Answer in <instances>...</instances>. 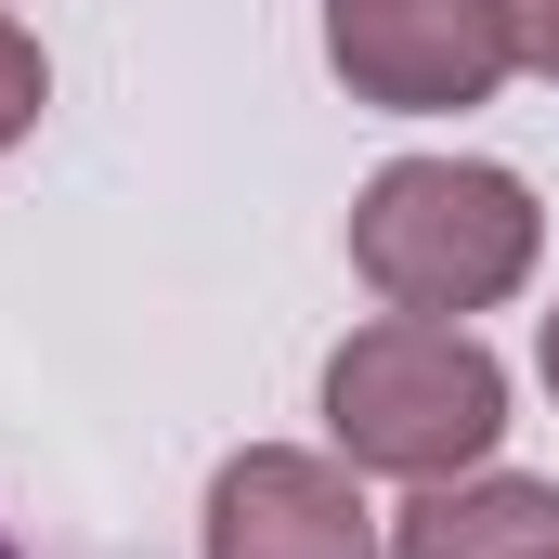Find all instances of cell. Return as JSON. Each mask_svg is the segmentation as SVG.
Wrapping results in <instances>:
<instances>
[{
	"instance_id": "cell-1",
	"label": "cell",
	"mask_w": 559,
	"mask_h": 559,
	"mask_svg": "<svg viewBox=\"0 0 559 559\" xmlns=\"http://www.w3.org/2000/svg\"><path fill=\"white\" fill-rule=\"evenodd\" d=\"M352 261H365V286L391 312H429V325L495 312L508 286L534 274V195L508 169H468V156H404V169L365 182Z\"/></svg>"
},
{
	"instance_id": "cell-2",
	"label": "cell",
	"mask_w": 559,
	"mask_h": 559,
	"mask_svg": "<svg viewBox=\"0 0 559 559\" xmlns=\"http://www.w3.org/2000/svg\"><path fill=\"white\" fill-rule=\"evenodd\" d=\"M325 429L352 468H404V481H455L495 429H508V378L468 325H429V312H391L365 338H338L325 365Z\"/></svg>"
},
{
	"instance_id": "cell-3",
	"label": "cell",
	"mask_w": 559,
	"mask_h": 559,
	"mask_svg": "<svg viewBox=\"0 0 559 559\" xmlns=\"http://www.w3.org/2000/svg\"><path fill=\"white\" fill-rule=\"evenodd\" d=\"M325 52L365 105H481L521 52H508V13L495 0H325Z\"/></svg>"
},
{
	"instance_id": "cell-4",
	"label": "cell",
	"mask_w": 559,
	"mask_h": 559,
	"mask_svg": "<svg viewBox=\"0 0 559 559\" xmlns=\"http://www.w3.org/2000/svg\"><path fill=\"white\" fill-rule=\"evenodd\" d=\"M209 559H378V508L352 495V468L261 442L209 481Z\"/></svg>"
},
{
	"instance_id": "cell-5",
	"label": "cell",
	"mask_w": 559,
	"mask_h": 559,
	"mask_svg": "<svg viewBox=\"0 0 559 559\" xmlns=\"http://www.w3.org/2000/svg\"><path fill=\"white\" fill-rule=\"evenodd\" d=\"M391 559H559V495L547 481H429Z\"/></svg>"
},
{
	"instance_id": "cell-6",
	"label": "cell",
	"mask_w": 559,
	"mask_h": 559,
	"mask_svg": "<svg viewBox=\"0 0 559 559\" xmlns=\"http://www.w3.org/2000/svg\"><path fill=\"white\" fill-rule=\"evenodd\" d=\"M39 92H52V79H39V39H26V26H0V156L26 143V118H39Z\"/></svg>"
},
{
	"instance_id": "cell-7",
	"label": "cell",
	"mask_w": 559,
	"mask_h": 559,
	"mask_svg": "<svg viewBox=\"0 0 559 559\" xmlns=\"http://www.w3.org/2000/svg\"><path fill=\"white\" fill-rule=\"evenodd\" d=\"M495 13H508V52L559 79V0H495Z\"/></svg>"
},
{
	"instance_id": "cell-8",
	"label": "cell",
	"mask_w": 559,
	"mask_h": 559,
	"mask_svg": "<svg viewBox=\"0 0 559 559\" xmlns=\"http://www.w3.org/2000/svg\"><path fill=\"white\" fill-rule=\"evenodd\" d=\"M547 391H559V312H547Z\"/></svg>"
},
{
	"instance_id": "cell-9",
	"label": "cell",
	"mask_w": 559,
	"mask_h": 559,
	"mask_svg": "<svg viewBox=\"0 0 559 559\" xmlns=\"http://www.w3.org/2000/svg\"><path fill=\"white\" fill-rule=\"evenodd\" d=\"M0 559H13V547H0Z\"/></svg>"
}]
</instances>
